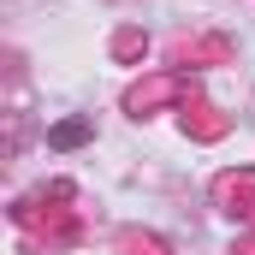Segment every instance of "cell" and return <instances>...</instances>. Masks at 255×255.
Returning a JSON list of instances; mask_svg holds the SVG:
<instances>
[{
    "label": "cell",
    "mask_w": 255,
    "mask_h": 255,
    "mask_svg": "<svg viewBox=\"0 0 255 255\" xmlns=\"http://www.w3.org/2000/svg\"><path fill=\"white\" fill-rule=\"evenodd\" d=\"M54 142H60V148H71V142H83V125H60V130H54Z\"/></svg>",
    "instance_id": "1"
}]
</instances>
